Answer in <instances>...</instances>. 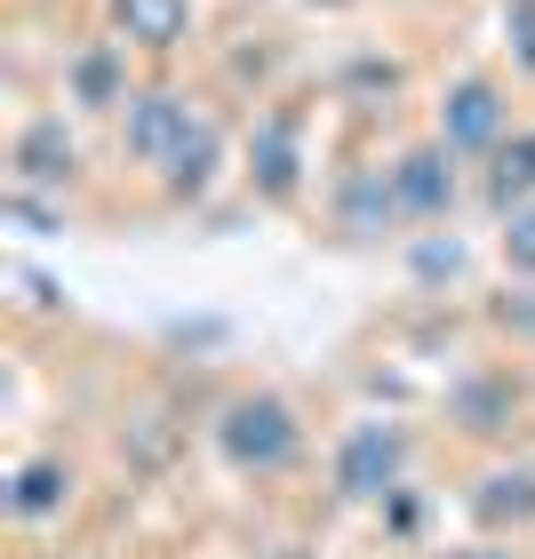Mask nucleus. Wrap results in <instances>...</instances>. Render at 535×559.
Returning a JSON list of instances; mask_svg holds the SVG:
<instances>
[{
    "label": "nucleus",
    "mask_w": 535,
    "mask_h": 559,
    "mask_svg": "<svg viewBox=\"0 0 535 559\" xmlns=\"http://www.w3.org/2000/svg\"><path fill=\"white\" fill-rule=\"evenodd\" d=\"M209 455L233 479L264 488V479H288L304 455H312V424H304V408L280 384H240V392H224L216 416H209Z\"/></svg>",
    "instance_id": "obj_1"
},
{
    "label": "nucleus",
    "mask_w": 535,
    "mask_h": 559,
    "mask_svg": "<svg viewBox=\"0 0 535 559\" xmlns=\"http://www.w3.org/2000/svg\"><path fill=\"white\" fill-rule=\"evenodd\" d=\"M407 464H416V431L400 416H352L336 431V448H328V496L344 512H376L407 479Z\"/></svg>",
    "instance_id": "obj_2"
},
{
    "label": "nucleus",
    "mask_w": 535,
    "mask_h": 559,
    "mask_svg": "<svg viewBox=\"0 0 535 559\" xmlns=\"http://www.w3.org/2000/svg\"><path fill=\"white\" fill-rule=\"evenodd\" d=\"M520 416H527V384L512 360H464L440 392V424L472 448H512Z\"/></svg>",
    "instance_id": "obj_3"
},
{
    "label": "nucleus",
    "mask_w": 535,
    "mask_h": 559,
    "mask_svg": "<svg viewBox=\"0 0 535 559\" xmlns=\"http://www.w3.org/2000/svg\"><path fill=\"white\" fill-rule=\"evenodd\" d=\"M464 520H472V536H527L535 527V455H512V448H496L488 464H479L464 479Z\"/></svg>",
    "instance_id": "obj_4"
},
{
    "label": "nucleus",
    "mask_w": 535,
    "mask_h": 559,
    "mask_svg": "<svg viewBox=\"0 0 535 559\" xmlns=\"http://www.w3.org/2000/svg\"><path fill=\"white\" fill-rule=\"evenodd\" d=\"M81 455L64 448H33L24 464L0 479V512H9V527H57L72 503H81Z\"/></svg>",
    "instance_id": "obj_5"
},
{
    "label": "nucleus",
    "mask_w": 535,
    "mask_h": 559,
    "mask_svg": "<svg viewBox=\"0 0 535 559\" xmlns=\"http://www.w3.org/2000/svg\"><path fill=\"white\" fill-rule=\"evenodd\" d=\"M328 224H336V240H352V248L407 240V209H400L392 160L384 168H344L336 176V200H328Z\"/></svg>",
    "instance_id": "obj_6"
},
{
    "label": "nucleus",
    "mask_w": 535,
    "mask_h": 559,
    "mask_svg": "<svg viewBox=\"0 0 535 559\" xmlns=\"http://www.w3.org/2000/svg\"><path fill=\"white\" fill-rule=\"evenodd\" d=\"M440 136L455 160H488V152L512 136V105H503V88L488 81V72H464V81H448L440 96Z\"/></svg>",
    "instance_id": "obj_7"
},
{
    "label": "nucleus",
    "mask_w": 535,
    "mask_h": 559,
    "mask_svg": "<svg viewBox=\"0 0 535 559\" xmlns=\"http://www.w3.org/2000/svg\"><path fill=\"white\" fill-rule=\"evenodd\" d=\"M248 192L264 209H296L304 192V105H272L248 136Z\"/></svg>",
    "instance_id": "obj_8"
},
{
    "label": "nucleus",
    "mask_w": 535,
    "mask_h": 559,
    "mask_svg": "<svg viewBox=\"0 0 535 559\" xmlns=\"http://www.w3.org/2000/svg\"><path fill=\"white\" fill-rule=\"evenodd\" d=\"M192 129H200V105L176 96V88H129V105H120V152H129L136 168H152V176L168 168V152Z\"/></svg>",
    "instance_id": "obj_9"
},
{
    "label": "nucleus",
    "mask_w": 535,
    "mask_h": 559,
    "mask_svg": "<svg viewBox=\"0 0 535 559\" xmlns=\"http://www.w3.org/2000/svg\"><path fill=\"white\" fill-rule=\"evenodd\" d=\"M9 185L57 192V200L81 185V136H72L64 112H33V120L16 129V144H9Z\"/></svg>",
    "instance_id": "obj_10"
},
{
    "label": "nucleus",
    "mask_w": 535,
    "mask_h": 559,
    "mask_svg": "<svg viewBox=\"0 0 535 559\" xmlns=\"http://www.w3.org/2000/svg\"><path fill=\"white\" fill-rule=\"evenodd\" d=\"M455 152L440 136H424V144H407L392 152V185H400V209H407V233H424V224H448L455 216V200H464V185H455Z\"/></svg>",
    "instance_id": "obj_11"
},
{
    "label": "nucleus",
    "mask_w": 535,
    "mask_h": 559,
    "mask_svg": "<svg viewBox=\"0 0 535 559\" xmlns=\"http://www.w3.org/2000/svg\"><path fill=\"white\" fill-rule=\"evenodd\" d=\"M527 200H535V129H512L479 160V209L503 224L512 209H527Z\"/></svg>",
    "instance_id": "obj_12"
},
{
    "label": "nucleus",
    "mask_w": 535,
    "mask_h": 559,
    "mask_svg": "<svg viewBox=\"0 0 535 559\" xmlns=\"http://www.w3.org/2000/svg\"><path fill=\"white\" fill-rule=\"evenodd\" d=\"M64 96L81 112H120L129 105V40H88L64 72Z\"/></svg>",
    "instance_id": "obj_13"
},
{
    "label": "nucleus",
    "mask_w": 535,
    "mask_h": 559,
    "mask_svg": "<svg viewBox=\"0 0 535 559\" xmlns=\"http://www.w3.org/2000/svg\"><path fill=\"white\" fill-rule=\"evenodd\" d=\"M216 176H224V129L209 112H200V129L168 152V168H160V192L176 200V209H192V200H209L216 192Z\"/></svg>",
    "instance_id": "obj_14"
},
{
    "label": "nucleus",
    "mask_w": 535,
    "mask_h": 559,
    "mask_svg": "<svg viewBox=\"0 0 535 559\" xmlns=\"http://www.w3.org/2000/svg\"><path fill=\"white\" fill-rule=\"evenodd\" d=\"M192 24V0H112V33L144 48V57H168Z\"/></svg>",
    "instance_id": "obj_15"
},
{
    "label": "nucleus",
    "mask_w": 535,
    "mask_h": 559,
    "mask_svg": "<svg viewBox=\"0 0 535 559\" xmlns=\"http://www.w3.org/2000/svg\"><path fill=\"white\" fill-rule=\"evenodd\" d=\"M407 280H416L424 296H448V288H464V272H472V248L455 240V233H440V224H424V233H407Z\"/></svg>",
    "instance_id": "obj_16"
},
{
    "label": "nucleus",
    "mask_w": 535,
    "mask_h": 559,
    "mask_svg": "<svg viewBox=\"0 0 535 559\" xmlns=\"http://www.w3.org/2000/svg\"><path fill=\"white\" fill-rule=\"evenodd\" d=\"M479 320H488L496 344H512V352L535 360V280H503V288L479 304Z\"/></svg>",
    "instance_id": "obj_17"
},
{
    "label": "nucleus",
    "mask_w": 535,
    "mask_h": 559,
    "mask_svg": "<svg viewBox=\"0 0 535 559\" xmlns=\"http://www.w3.org/2000/svg\"><path fill=\"white\" fill-rule=\"evenodd\" d=\"M431 520H440V503H431V488H416V479H400V488L376 503V527H384V544H400V551H416L431 536Z\"/></svg>",
    "instance_id": "obj_18"
},
{
    "label": "nucleus",
    "mask_w": 535,
    "mask_h": 559,
    "mask_svg": "<svg viewBox=\"0 0 535 559\" xmlns=\"http://www.w3.org/2000/svg\"><path fill=\"white\" fill-rule=\"evenodd\" d=\"M496 264H503V280H535V200L503 216V233H496Z\"/></svg>",
    "instance_id": "obj_19"
},
{
    "label": "nucleus",
    "mask_w": 535,
    "mask_h": 559,
    "mask_svg": "<svg viewBox=\"0 0 535 559\" xmlns=\"http://www.w3.org/2000/svg\"><path fill=\"white\" fill-rule=\"evenodd\" d=\"M0 216H9L16 233H33V240L64 233V209H57V192H24V185H9V200H0Z\"/></svg>",
    "instance_id": "obj_20"
},
{
    "label": "nucleus",
    "mask_w": 535,
    "mask_h": 559,
    "mask_svg": "<svg viewBox=\"0 0 535 559\" xmlns=\"http://www.w3.org/2000/svg\"><path fill=\"white\" fill-rule=\"evenodd\" d=\"M503 48H512V64L535 81V0H503Z\"/></svg>",
    "instance_id": "obj_21"
},
{
    "label": "nucleus",
    "mask_w": 535,
    "mask_h": 559,
    "mask_svg": "<svg viewBox=\"0 0 535 559\" xmlns=\"http://www.w3.org/2000/svg\"><path fill=\"white\" fill-rule=\"evenodd\" d=\"M9 288H16V304H24V312H72V304H64V288H57L48 272H33V264H9Z\"/></svg>",
    "instance_id": "obj_22"
},
{
    "label": "nucleus",
    "mask_w": 535,
    "mask_h": 559,
    "mask_svg": "<svg viewBox=\"0 0 535 559\" xmlns=\"http://www.w3.org/2000/svg\"><path fill=\"white\" fill-rule=\"evenodd\" d=\"M400 88V64L392 57H360V64H344V96H392Z\"/></svg>",
    "instance_id": "obj_23"
},
{
    "label": "nucleus",
    "mask_w": 535,
    "mask_h": 559,
    "mask_svg": "<svg viewBox=\"0 0 535 559\" xmlns=\"http://www.w3.org/2000/svg\"><path fill=\"white\" fill-rule=\"evenodd\" d=\"M448 559H527V551H520V536H464Z\"/></svg>",
    "instance_id": "obj_24"
},
{
    "label": "nucleus",
    "mask_w": 535,
    "mask_h": 559,
    "mask_svg": "<svg viewBox=\"0 0 535 559\" xmlns=\"http://www.w3.org/2000/svg\"><path fill=\"white\" fill-rule=\"evenodd\" d=\"M312 9H344V0H312Z\"/></svg>",
    "instance_id": "obj_25"
}]
</instances>
